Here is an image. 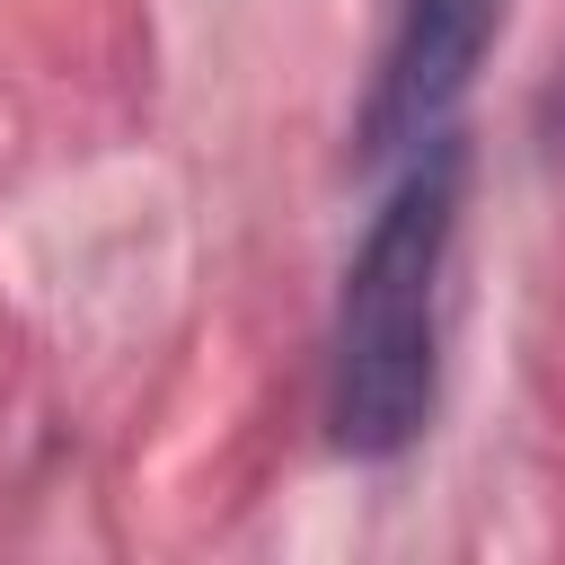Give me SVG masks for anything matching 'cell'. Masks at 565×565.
Listing matches in <instances>:
<instances>
[{"instance_id": "cell-1", "label": "cell", "mask_w": 565, "mask_h": 565, "mask_svg": "<svg viewBox=\"0 0 565 565\" xmlns=\"http://www.w3.org/2000/svg\"><path fill=\"white\" fill-rule=\"evenodd\" d=\"M459 185L468 150L459 132L415 150L388 203L371 212L344 291H335V335H327V424L344 450L388 459L424 433L433 388H441V265L459 230Z\"/></svg>"}, {"instance_id": "cell-2", "label": "cell", "mask_w": 565, "mask_h": 565, "mask_svg": "<svg viewBox=\"0 0 565 565\" xmlns=\"http://www.w3.org/2000/svg\"><path fill=\"white\" fill-rule=\"evenodd\" d=\"M494 35H503V0H388L362 97V159H415L450 141Z\"/></svg>"}]
</instances>
